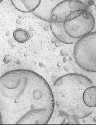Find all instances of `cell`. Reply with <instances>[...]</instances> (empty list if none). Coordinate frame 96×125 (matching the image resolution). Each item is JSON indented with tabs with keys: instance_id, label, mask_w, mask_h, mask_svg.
Instances as JSON below:
<instances>
[{
	"instance_id": "6da1fadb",
	"label": "cell",
	"mask_w": 96,
	"mask_h": 125,
	"mask_svg": "<svg viewBox=\"0 0 96 125\" xmlns=\"http://www.w3.org/2000/svg\"><path fill=\"white\" fill-rule=\"evenodd\" d=\"M54 105L52 89L37 73L16 69L0 77L2 124H47Z\"/></svg>"
},
{
	"instance_id": "7a4b0ae2",
	"label": "cell",
	"mask_w": 96,
	"mask_h": 125,
	"mask_svg": "<svg viewBox=\"0 0 96 125\" xmlns=\"http://www.w3.org/2000/svg\"><path fill=\"white\" fill-rule=\"evenodd\" d=\"M92 85L94 83L88 77L78 73L67 74L57 79L52 90L60 113L76 119L91 115L95 108L85 105L83 94L87 87Z\"/></svg>"
},
{
	"instance_id": "3957f363",
	"label": "cell",
	"mask_w": 96,
	"mask_h": 125,
	"mask_svg": "<svg viewBox=\"0 0 96 125\" xmlns=\"http://www.w3.org/2000/svg\"><path fill=\"white\" fill-rule=\"evenodd\" d=\"M76 64L88 72H96V31L78 40L74 48Z\"/></svg>"
},
{
	"instance_id": "277c9868",
	"label": "cell",
	"mask_w": 96,
	"mask_h": 125,
	"mask_svg": "<svg viewBox=\"0 0 96 125\" xmlns=\"http://www.w3.org/2000/svg\"><path fill=\"white\" fill-rule=\"evenodd\" d=\"M64 27L71 37L79 40L92 32L95 26L94 17L87 10L72 12L65 19Z\"/></svg>"
},
{
	"instance_id": "5b68a950",
	"label": "cell",
	"mask_w": 96,
	"mask_h": 125,
	"mask_svg": "<svg viewBox=\"0 0 96 125\" xmlns=\"http://www.w3.org/2000/svg\"><path fill=\"white\" fill-rule=\"evenodd\" d=\"M73 11L69 6L68 0H64L51 10L48 21L64 22L65 19Z\"/></svg>"
},
{
	"instance_id": "8992f818",
	"label": "cell",
	"mask_w": 96,
	"mask_h": 125,
	"mask_svg": "<svg viewBox=\"0 0 96 125\" xmlns=\"http://www.w3.org/2000/svg\"><path fill=\"white\" fill-rule=\"evenodd\" d=\"M50 29L53 35L60 42L69 44L76 43L77 39L70 37L66 32L63 22H49Z\"/></svg>"
},
{
	"instance_id": "52a82bcc",
	"label": "cell",
	"mask_w": 96,
	"mask_h": 125,
	"mask_svg": "<svg viewBox=\"0 0 96 125\" xmlns=\"http://www.w3.org/2000/svg\"><path fill=\"white\" fill-rule=\"evenodd\" d=\"M43 0H41V1ZM64 0H44L43 3L40 4L39 7L33 12L34 14L40 19L48 21L50 12L51 10L60 2Z\"/></svg>"
},
{
	"instance_id": "ba28073f",
	"label": "cell",
	"mask_w": 96,
	"mask_h": 125,
	"mask_svg": "<svg viewBox=\"0 0 96 125\" xmlns=\"http://www.w3.org/2000/svg\"><path fill=\"white\" fill-rule=\"evenodd\" d=\"M13 5L18 10L23 12H33L41 4V0H10Z\"/></svg>"
},
{
	"instance_id": "9c48e42d",
	"label": "cell",
	"mask_w": 96,
	"mask_h": 125,
	"mask_svg": "<svg viewBox=\"0 0 96 125\" xmlns=\"http://www.w3.org/2000/svg\"><path fill=\"white\" fill-rule=\"evenodd\" d=\"M83 102L90 108L96 107V86L92 85L84 90L83 94Z\"/></svg>"
},
{
	"instance_id": "30bf717a",
	"label": "cell",
	"mask_w": 96,
	"mask_h": 125,
	"mask_svg": "<svg viewBox=\"0 0 96 125\" xmlns=\"http://www.w3.org/2000/svg\"><path fill=\"white\" fill-rule=\"evenodd\" d=\"M15 40L19 43H25L29 40L30 35L29 32L23 29H18L13 33Z\"/></svg>"
},
{
	"instance_id": "8fae6325",
	"label": "cell",
	"mask_w": 96,
	"mask_h": 125,
	"mask_svg": "<svg viewBox=\"0 0 96 125\" xmlns=\"http://www.w3.org/2000/svg\"><path fill=\"white\" fill-rule=\"evenodd\" d=\"M92 4V5H95V6L96 7V0H93Z\"/></svg>"
},
{
	"instance_id": "7c38bea8",
	"label": "cell",
	"mask_w": 96,
	"mask_h": 125,
	"mask_svg": "<svg viewBox=\"0 0 96 125\" xmlns=\"http://www.w3.org/2000/svg\"><path fill=\"white\" fill-rule=\"evenodd\" d=\"M0 124H2V121H1V115H0Z\"/></svg>"
},
{
	"instance_id": "4fadbf2b",
	"label": "cell",
	"mask_w": 96,
	"mask_h": 125,
	"mask_svg": "<svg viewBox=\"0 0 96 125\" xmlns=\"http://www.w3.org/2000/svg\"><path fill=\"white\" fill-rule=\"evenodd\" d=\"M92 1L93 0H90V3H91V5H92Z\"/></svg>"
},
{
	"instance_id": "5bb4252c",
	"label": "cell",
	"mask_w": 96,
	"mask_h": 125,
	"mask_svg": "<svg viewBox=\"0 0 96 125\" xmlns=\"http://www.w3.org/2000/svg\"><path fill=\"white\" fill-rule=\"evenodd\" d=\"M3 0H0V3H1L2 2H3Z\"/></svg>"
}]
</instances>
